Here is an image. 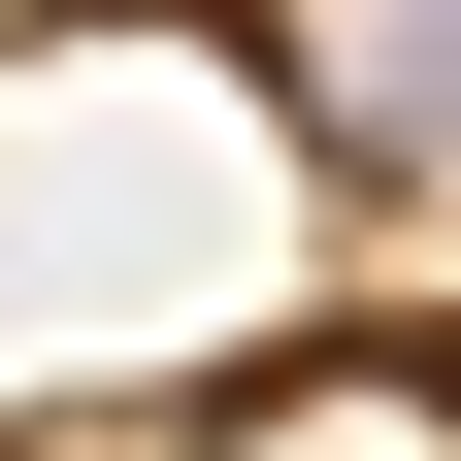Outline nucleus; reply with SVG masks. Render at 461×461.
Returning <instances> with one entry per match:
<instances>
[{
  "instance_id": "f257e3e1",
  "label": "nucleus",
  "mask_w": 461,
  "mask_h": 461,
  "mask_svg": "<svg viewBox=\"0 0 461 461\" xmlns=\"http://www.w3.org/2000/svg\"><path fill=\"white\" fill-rule=\"evenodd\" d=\"M297 99H330L363 165H429V198H461V0H297Z\"/></svg>"
}]
</instances>
